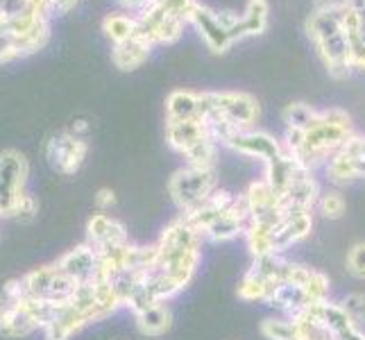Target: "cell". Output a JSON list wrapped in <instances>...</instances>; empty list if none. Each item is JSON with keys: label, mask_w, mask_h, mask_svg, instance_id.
Wrapping results in <instances>:
<instances>
[{"label": "cell", "mask_w": 365, "mask_h": 340, "mask_svg": "<svg viewBox=\"0 0 365 340\" xmlns=\"http://www.w3.org/2000/svg\"><path fill=\"white\" fill-rule=\"evenodd\" d=\"M354 134L349 113L343 109H324L307 130H286L284 148L288 155H293L307 168H316L329 161L341 150L347 138Z\"/></svg>", "instance_id": "1"}, {"label": "cell", "mask_w": 365, "mask_h": 340, "mask_svg": "<svg viewBox=\"0 0 365 340\" xmlns=\"http://www.w3.org/2000/svg\"><path fill=\"white\" fill-rule=\"evenodd\" d=\"M307 34L311 43L316 46L327 73L336 80L347 78L351 73V64L341 7L313 9L307 19Z\"/></svg>", "instance_id": "2"}, {"label": "cell", "mask_w": 365, "mask_h": 340, "mask_svg": "<svg viewBox=\"0 0 365 340\" xmlns=\"http://www.w3.org/2000/svg\"><path fill=\"white\" fill-rule=\"evenodd\" d=\"M197 0H159L141 14H136V34L150 46L175 43L184 32V25L191 23V11Z\"/></svg>", "instance_id": "3"}, {"label": "cell", "mask_w": 365, "mask_h": 340, "mask_svg": "<svg viewBox=\"0 0 365 340\" xmlns=\"http://www.w3.org/2000/svg\"><path fill=\"white\" fill-rule=\"evenodd\" d=\"M200 116L220 120L232 130H250L259 118V103L255 96L243 91H202Z\"/></svg>", "instance_id": "4"}, {"label": "cell", "mask_w": 365, "mask_h": 340, "mask_svg": "<svg viewBox=\"0 0 365 340\" xmlns=\"http://www.w3.org/2000/svg\"><path fill=\"white\" fill-rule=\"evenodd\" d=\"M191 25L213 55H225L238 39H245L241 14L234 11H216L197 3L191 11Z\"/></svg>", "instance_id": "5"}, {"label": "cell", "mask_w": 365, "mask_h": 340, "mask_svg": "<svg viewBox=\"0 0 365 340\" xmlns=\"http://www.w3.org/2000/svg\"><path fill=\"white\" fill-rule=\"evenodd\" d=\"M216 191L218 182L213 168L184 166L168 182V193L182 213H191L197 207H202Z\"/></svg>", "instance_id": "6"}, {"label": "cell", "mask_w": 365, "mask_h": 340, "mask_svg": "<svg viewBox=\"0 0 365 340\" xmlns=\"http://www.w3.org/2000/svg\"><path fill=\"white\" fill-rule=\"evenodd\" d=\"M28 182V161L16 150L0 153V216L11 218L16 200L25 193Z\"/></svg>", "instance_id": "7"}, {"label": "cell", "mask_w": 365, "mask_h": 340, "mask_svg": "<svg viewBox=\"0 0 365 340\" xmlns=\"http://www.w3.org/2000/svg\"><path fill=\"white\" fill-rule=\"evenodd\" d=\"M327 175L338 186L365 180V134L347 138V143L327 161Z\"/></svg>", "instance_id": "8"}, {"label": "cell", "mask_w": 365, "mask_h": 340, "mask_svg": "<svg viewBox=\"0 0 365 340\" xmlns=\"http://www.w3.org/2000/svg\"><path fill=\"white\" fill-rule=\"evenodd\" d=\"M89 153V143L82 136H75L73 132H59L46 143V159L57 172L75 175Z\"/></svg>", "instance_id": "9"}, {"label": "cell", "mask_w": 365, "mask_h": 340, "mask_svg": "<svg viewBox=\"0 0 365 340\" xmlns=\"http://www.w3.org/2000/svg\"><path fill=\"white\" fill-rule=\"evenodd\" d=\"M222 145L232 148L234 153L238 155H245V157H255V159H261L263 163H272L279 159L286 148L282 141H277V138L268 132H261V130H236L227 141H225Z\"/></svg>", "instance_id": "10"}, {"label": "cell", "mask_w": 365, "mask_h": 340, "mask_svg": "<svg viewBox=\"0 0 365 340\" xmlns=\"http://www.w3.org/2000/svg\"><path fill=\"white\" fill-rule=\"evenodd\" d=\"M343 25L351 68L365 71V0H343Z\"/></svg>", "instance_id": "11"}, {"label": "cell", "mask_w": 365, "mask_h": 340, "mask_svg": "<svg viewBox=\"0 0 365 340\" xmlns=\"http://www.w3.org/2000/svg\"><path fill=\"white\" fill-rule=\"evenodd\" d=\"M86 243L93 245L96 252H107L114 247H123L130 243L128 230L109 213L98 211L86 222Z\"/></svg>", "instance_id": "12"}, {"label": "cell", "mask_w": 365, "mask_h": 340, "mask_svg": "<svg viewBox=\"0 0 365 340\" xmlns=\"http://www.w3.org/2000/svg\"><path fill=\"white\" fill-rule=\"evenodd\" d=\"M313 230V216L311 211H288L282 220L272 227V247L274 254H282L291 245L304 241Z\"/></svg>", "instance_id": "13"}, {"label": "cell", "mask_w": 365, "mask_h": 340, "mask_svg": "<svg viewBox=\"0 0 365 340\" xmlns=\"http://www.w3.org/2000/svg\"><path fill=\"white\" fill-rule=\"evenodd\" d=\"M207 138H211V134L202 116L188 120H166V141L182 157L191 153L195 145L207 141Z\"/></svg>", "instance_id": "14"}, {"label": "cell", "mask_w": 365, "mask_h": 340, "mask_svg": "<svg viewBox=\"0 0 365 340\" xmlns=\"http://www.w3.org/2000/svg\"><path fill=\"white\" fill-rule=\"evenodd\" d=\"M57 268L78 284H91L98 270V252L89 243L78 245L57 261Z\"/></svg>", "instance_id": "15"}, {"label": "cell", "mask_w": 365, "mask_h": 340, "mask_svg": "<svg viewBox=\"0 0 365 340\" xmlns=\"http://www.w3.org/2000/svg\"><path fill=\"white\" fill-rule=\"evenodd\" d=\"M322 191H320V184L316 182V177L309 172H304L302 177H297L293 182V186L282 195V207L284 211H313L318 207V200H320Z\"/></svg>", "instance_id": "16"}, {"label": "cell", "mask_w": 365, "mask_h": 340, "mask_svg": "<svg viewBox=\"0 0 365 340\" xmlns=\"http://www.w3.org/2000/svg\"><path fill=\"white\" fill-rule=\"evenodd\" d=\"M268 304L272 309H277V311L286 313L288 318H297L309 306H313V302H311V297L304 291H302L299 286L284 282V284H277V288H274L270 299H268Z\"/></svg>", "instance_id": "17"}, {"label": "cell", "mask_w": 365, "mask_h": 340, "mask_svg": "<svg viewBox=\"0 0 365 340\" xmlns=\"http://www.w3.org/2000/svg\"><path fill=\"white\" fill-rule=\"evenodd\" d=\"M150 50H153V46L136 34L130 41L114 46V50H111V61H114V66L118 71L130 73V71H136L145 64L150 57Z\"/></svg>", "instance_id": "18"}, {"label": "cell", "mask_w": 365, "mask_h": 340, "mask_svg": "<svg viewBox=\"0 0 365 340\" xmlns=\"http://www.w3.org/2000/svg\"><path fill=\"white\" fill-rule=\"evenodd\" d=\"M134 318H136L138 331H141L143 336H163L173 324V313L166 306V302L153 304V306L134 313Z\"/></svg>", "instance_id": "19"}, {"label": "cell", "mask_w": 365, "mask_h": 340, "mask_svg": "<svg viewBox=\"0 0 365 340\" xmlns=\"http://www.w3.org/2000/svg\"><path fill=\"white\" fill-rule=\"evenodd\" d=\"M200 116V93L195 91H170L166 98V120H188Z\"/></svg>", "instance_id": "20"}, {"label": "cell", "mask_w": 365, "mask_h": 340, "mask_svg": "<svg viewBox=\"0 0 365 340\" xmlns=\"http://www.w3.org/2000/svg\"><path fill=\"white\" fill-rule=\"evenodd\" d=\"M274 288H277V282H272V279H268V277H263L261 272L250 268L243 274V279L238 282L236 293L245 302H266L268 304V299H270Z\"/></svg>", "instance_id": "21"}, {"label": "cell", "mask_w": 365, "mask_h": 340, "mask_svg": "<svg viewBox=\"0 0 365 340\" xmlns=\"http://www.w3.org/2000/svg\"><path fill=\"white\" fill-rule=\"evenodd\" d=\"M57 274V266H41L28 274L21 277V286H23V295L32 297V299H48L50 288H53Z\"/></svg>", "instance_id": "22"}, {"label": "cell", "mask_w": 365, "mask_h": 340, "mask_svg": "<svg viewBox=\"0 0 365 340\" xmlns=\"http://www.w3.org/2000/svg\"><path fill=\"white\" fill-rule=\"evenodd\" d=\"M136 30H138L136 16L120 14V11H111V14H107L103 19V32L107 34V39L114 46L130 41L132 36H136Z\"/></svg>", "instance_id": "23"}, {"label": "cell", "mask_w": 365, "mask_h": 340, "mask_svg": "<svg viewBox=\"0 0 365 340\" xmlns=\"http://www.w3.org/2000/svg\"><path fill=\"white\" fill-rule=\"evenodd\" d=\"M270 19V5L268 0H247L245 11L241 14L245 36H259L266 32Z\"/></svg>", "instance_id": "24"}, {"label": "cell", "mask_w": 365, "mask_h": 340, "mask_svg": "<svg viewBox=\"0 0 365 340\" xmlns=\"http://www.w3.org/2000/svg\"><path fill=\"white\" fill-rule=\"evenodd\" d=\"M261 334L268 340H302L295 318H268L261 324Z\"/></svg>", "instance_id": "25"}, {"label": "cell", "mask_w": 365, "mask_h": 340, "mask_svg": "<svg viewBox=\"0 0 365 340\" xmlns=\"http://www.w3.org/2000/svg\"><path fill=\"white\" fill-rule=\"evenodd\" d=\"M284 123H286V130H307L309 125L313 123V118L318 116V109H313L311 105L307 103H291V105H286L284 109Z\"/></svg>", "instance_id": "26"}, {"label": "cell", "mask_w": 365, "mask_h": 340, "mask_svg": "<svg viewBox=\"0 0 365 340\" xmlns=\"http://www.w3.org/2000/svg\"><path fill=\"white\" fill-rule=\"evenodd\" d=\"M324 218L329 220H338L345 216V209H347V202L341 191H324L318 200V207H316Z\"/></svg>", "instance_id": "27"}, {"label": "cell", "mask_w": 365, "mask_h": 340, "mask_svg": "<svg viewBox=\"0 0 365 340\" xmlns=\"http://www.w3.org/2000/svg\"><path fill=\"white\" fill-rule=\"evenodd\" d=\"M343 311L349 316V320L359 324H365V293H349L341 299Z\"/></svg>", "instance_id": "28"}, {"label": "cell", "mask_w": 365, "mask_h": 340, "mask_svg": "<svg viewBox=\"0 0 365 340\" xmlns=\"http://www.w3.org/2000/svg\"><path fill=\"white\" fill-rule=\"evenodd\" d=\"M347 270L356 279H365V243H356L347 254Z\"/></svg>", "instance_id": "29"}, {"label": "cell", "mask_w": 365, "mask_h": 340, "mask_svg": "<svg viewBox=\"0 0 365 340\" xmlns=\"http://www.w3.org/2000/svg\"><path fill=\"white\" fill-rule=\"evenodd\" d=\"M36 211H39V205H36L34 195H30L28 191H25V193L16 200L14 209H11V218H19V220H32Z\"/></svg>", "instance_id": "30"}, {"label": "cell", "mask_w": 365, "mask_h": 340, "mask_svg": "<svg viewBox=\"0 0 365 340\" xmlns=\"http://www.w3.org/2000/svg\"><path fill=\"white\" fill-rule=\"evenodd\" d=\"M23 299V297H21ZM19 311V299L7 295L5 291H0V331L9 324V320L14 318V313Z\"/></svg>", "instance_id": "31"}, {"label": "cell", "mask_w": 365, "mask_h": 340, "mask_svg": "<svg viewBox=\"0 0 365 340\" xmlns=\"http://www.w3.org/2000/svg\"><path fill=\"white\" fill-rule=\"evenodd\" d=\"M116 205V193L111 191V188H100V191L96 193V207L100 209V211H109L111 207Z\"/></svg>", "instance_id": "32"}, {"label": "cell", "mask_w": 365, "mask_h": 340, "mask_svg": "<svg viewBox=\"0 0 365 340\" xmlns=\"http://www.w3.org/2000/svg\"><path fill=\"white\" fill-rule=\"evenodd\" d=\"M120 5H125L128 9H134L136 14H141V11H145L148 7H153L155 3H159V0H118Z\"/></svg>", "instance_id": "33"}, {"label": "cell", "mask_w": 365, "mask_h": 340, "mask_svg": "<svg viewBox=\"0 0 365 340\" xmlns=\"http://www.w3.org/2000/svg\"><path fill=\"white\" fill-rule=\"evenodd\" d=\"M336 340H365V334L359 329V326L354 324V326H347L345 331H341V334H336L334 336Z\"/></svg>", "instance_id": "34"}, {"label": "cell", "mask_w": 365, "mask_h": 340, "mask_svg": "<svg viewBox=\"0 0 365 340\" xmlns=\"http://www.w3.org/2000/svg\"><path fill=\"white\" fill-rule=\"evenodd\" d=\"M80 0H55V14H68L71 9L78 7Z\"/></svg>", "instance_id": "35"}, {"label": "cell", "mask_w": 365, "mask_h": 340, "mask_svg": "<svg viewBox=\"0 0 365 340\" xmlns=\"http://www.w3.org/2000/svg\"><path fill=\"white\" fill-rule=\"evenodd\" d=\"M341 5L343 0H313V9H336Z\"/></svg>", "instance_id": "36"}, {"label": "cell", "mask_w": 365, "mask_h": 340, "mask_svg": "<svg viewBox=\"0 0 365 340\" xmlns=\"http://www.w3.org/2000/svg\"><path fill=\"white\" fill-rule=\"evenodd\" d=\"M68 132H73L75 136H86V132H89V123H86V120H75L73 123V128L68 130Z\"/></svg>", "instance_id": "37"}, {"label": "cell", "mask_w": 365, "mask_h": 340, "mask_svg": "<svg viewBox=\"0 0 365 340\" xmlns=\"http://www.w3.org/2000/svg\"><path fill=\"white\" fill-rule=\"evenodd\" d=\"M0 218H3V216H0Z\"/></svg>", "instance_id": "38"}]
</instances>
